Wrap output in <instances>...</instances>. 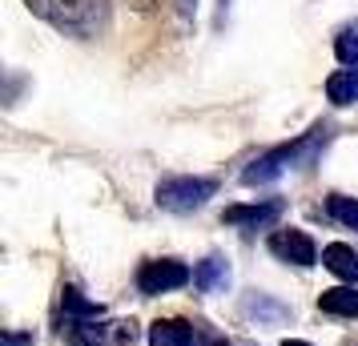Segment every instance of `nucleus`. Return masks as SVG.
I'll use <instances>...</instances> for the list:
<instances>
[{"instance_id": "16", "label": "nucleus", "mask_w": 358, "mask_h": 346, "mask_svg": "<svg viewBox=\"0 0 358 346\" xmlns=\"http://www.w3.org/2000/svg\"><path fill=\"white\" fill-rule=\"evenodd\" d=\"M29 343V338H20V334H8V338H4V346H24Z\"/></svg>"}, {"instance_id": "8", "label": "nucleus", "mask_w": 358, "mask_h": 346, "mask_svg": "<svg viewBox=\"0 0 358 346\" xmlns=\"http://www.w3.org/2000/svg\"><path fill=\"white\" fill-rule=\"evenodd\" d=\"M149 346H194V326L181 318H157L149 326Z\"/></svg>"}, {"instance_id": "3", "label": "nucleus", "mask_w": 358, "mask_h": 346, "mask_svg": "<svg viewBox=\"0 0 358 346\" xmlns=\"http://www.w3.org/2000/svg\"><path fill=\"white\" fill-rule=\"evenodd\" d=\"M217 185L210 178H165L157 185V206L162 210H173V214H189L197 206H206L213 198Z\"/></svg>"}, {"instance_id": "12", "label": "nucleus", "mask_w": 358, "mask_h": 346, "mask_svg": "<svg viewBox=\"0 0 358 346\" xmlns=\"http://www.w3.org/2000/svg\"><path fill=\"white\" fill-rule=\"evenodd\" d=\"M61 306H65V318H69V322H97L101 314H105L97 302H89V298H85L81 290H73V286H65Z\"/></svg>"}, {"instance_id": "10", "label": "nucleus", "mask_w": 358, "mask_h": 346, "mask_svg": "<svg viewBox=\"0 0 358 346\" xmlns=\"http://www.w3.org/2000/svg\"><path fill=\"white\" fill-rule=\"evenodd\" d=\"M318 306H322V314H334V318H358V290L355 286L322 290L318 294Z\"/></svg>"}, {"instance_id": "1", "label": "nucleus", "mask_w": 358, "mask_h": 346, "mask_svg": "<svg viewBox=\"0 0 358 346\" xmlns=\"http://www.w3.org/2000/svg\"><path fill=\"white\" fill-rule=\"evenodd\" d=\"M29 8L69 36H97L109 20V0H29Z\"/></svg>"}, {"instance_id": "9", "label": "nucleus", "mask_w": 358, "mask_h": 346, "mask_svg": "<svg viewBox=\"0 0 358 346\" xmlns=\"http://www.w3.org/2000/svg\"><path fill=\"white\" fill-rule=\"evenodd\" d=\"M322 266L342 282H358V254L350 246H342V242H334V246L322 250Z\"/></svg>"}, {"instance_id": "2", "label": "nucleus", "mask_w": 358, "mask_h": 346, "mask_svg": "<svg viewBox=\"0 0 358 346\" xmlns=\"http://www.w3.org/2000/svg\"><path fill=\"white\" fill-rule=\"evenodd\" d=\"M318 141H326V129L306 133V137H298L294 145H278V149H270L266 157H258V161L245 169L242 182H245V185H266V182H274L278 173H286V165H294L298 157H306L310 149L318 145Z\"/></svg>"}, {"instance_id": "4", "label": "nucleus", "mask_w": 358, "mask_h": 346, "mask_svg": "<svg viewBox=\"0 0 358 346\" xmlns=\"http://www.w3.org/2000/svg\"><path fill=\"white\" fill-rule=\"evenodd\" d=\"M69 338L77 346H133V322H69Z\"/></svg>"}, {"instance_id": "11", "label": "nucleus", "mask_w": 358, "mask_h": 346, "mask_svg": "<svg viewBox=\"0 0 358 346\" xmlns=\"http://www.w3.org/2000/svg\"><path fill=\"white\" fill-rule=\"evenodd\" d=\"M326 97L334 101V105H355L358 101V65L330 73V81H326Z\"/></svg>"}, {"instance_id": "14", "label": "nucleus", "mask_w": 358, "mask_h": 346, "mask_svg": "<svg viewBox=\"0 0 358 346\" xmlns=\"http://www.w3.org/2000/svg\"><path fill=\"white\" fill-rule=\"evenodd\" d=\"M334 52H338L342 65H358V24H346L334 41Z\"/></svg>"}, {"instance_id": "18", "label": "nucleus", "mask_w": 358, "mask_h": 346, "mask_svg": "<svg viewBox=\"0 0 358 346\" xmlns=\"http://www.w3.org/2000/svg\"><path fill=\"white\" fill-rule=\"evenodd\" d=\"M178 4H181V13H189V4H194V0H178Z\"/></svg>"}, {"instance_id": "19", "label": "nucleus", "mask_w": 358, "mask_h": 346, "mask_svg": "<svg viewBox=\"0 0 358 346\" xmlns=\"http://www.w3.org/2000/svg\"><path fill=\"white\" fill-rule=\"evenodd\" d=\"M133 4H141V8H149V4H157V0H133Z\"/></svg>"}, {"instance_id": "15", "label": "nucleus", "mask_w": 358, "mask_h": 346, "mask_svg": "<svg viewBox=\"0 0 358 346\" xmlns=\"http://www.w3.org/2000/svg\"><path fill=\"white\" fill-rule=\"evenodd\" d=\"M330 214L338 217L342 226L358 230V201L355 198H330Z\"/></svg>"}, {"instance_id": "20", "label": "nucleus", "mask_w": 358, "mask_h": 346, "mask_svg": "<svg viewBox=\"0 0 358 346\" xmlns=\"http://www.w3.org/2000/svg\"><path fill=\"white\" fill-rule=\"evenodd\" d=\"M213 346H234V343H213Z\"/></svg>"}, {"instance_id": "17", "label": "nucleus", "mask_w": 358, "mask_h": 346, "mask_svg": "<svg viewBox=\"0 0 358 346\" xmlns=\"http://www.w3.org/2000/svg\"><path fill=\"white\" fill-rule=\"evenodd\" d=\"M282 346H310V343H302V338H286Z\"/></svg>"}, {"instance_id": "7", "label": "nucleus", "mask_w": 358, "mask_h": 346, "mask_svg": "<svg viewBox=\"0 0 358 346\" xmlns=\"http://www.w3.org/2000/svg\"><path fill=\"white\" fill-rule=\"evenodd\" d=\"M282 214V201H262V206H229L222 222L226 226H250V230H258V226H270L274 217Z\"/></svg>"}, {"instance_id": "6", "label": "nucleus", "mask_w": 358, "mask_h": 346, "mask_svg": "<svg viewBox=\"0 0 358 346\" xmlns=\"http://www.w3.org/2000/svg\"><path fill=\"white\" fill-rule=\"evenodd\" d=\"M270 250H274L282 262H294V266H314V258H318L314 242L302 230H278L270 238Z\"/></svg>"}, {"instance_id": "13", "label": "nucleus", "mask_w": 358, "mask_h": 346, "mask_svg": "<svg viewBox=\"0 0 358 346\" xmlns=\"http://www.w3.org/2000/svg\"><path fill=\"white\" fill-rule=\"evenodd\" d=\"M194 282H197V290H206V294H217V290H226V282H229V270L222 258H206V262L194 270Z\"/></svg>"}, {"instance_id": "5", "label": "nucleus", "mask_w": 358, "mask_h": 346, "mask_svg": "<svg viewBox=\"0 0 358 346\" xmlns=\"http://www.w3.org/2000/svg\"><path fill=\"white\" fill-rule=\"evenodd\" d=\"M189 278H194V274H189V266L162 258V262H145V266H141L137 286H141V294H165V290H178V286H185Z\"/></svg>"}]
</instances>
